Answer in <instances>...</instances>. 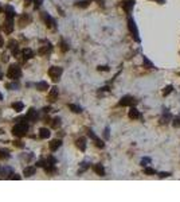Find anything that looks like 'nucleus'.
I'll return each instance as SVG.
<instances>
[{"label":"nucleus","mask_w":180,"mask_h":202,"mask_svg":"<svg viewBox=\"0 0 180 202\" xmlns=\"http://www.w3.org/2000/svg\"><path fill=\"white\" fill-rule=\"evenodd\" d=\"M149 163H150V159H149V158H142V159H141V164H142V166L147 167Z\"/></svg>","instance_id":"obj_26"},{"label":"nucleus","mask_w":180,"mask_h":202,"mask_svg":"<svg viewBox=\"0 0 180 202\" xmlns=\"http://www.w3.org/2000/svg\"><path fill=\"white\" fill-rule=\"evenodd\" d=\"M43 19H44V22H46V24H47L48 27H55V20H54L53 18H51L50 15H48L47 12H43Z\"/></svg>","instance_id":"obj_6"},{"label":"nucleus","mask_w":180,"mask_h":202,"mask_svg":"<svg viewBox=\"0 0 180 202\" xmlns=\"http://www.w3.org/2000/svg\"><path fill=\"white\" fill-rule=\"evenodd\" d=\"M58 88L56 86H54V88H51V90H50V93H48V100H50L51 102H54L56 100V97H58Z\"/></svg>","instance_id":"obj_8"},{"label":"nucleus","mask_w":180,"mask_h":202,"mask_svg":"<svg viewBox=\"0 0 180 202\" xmlns=\"http://www.w3.org/2000/svg\"><path fill=\"white\" fill-rule=\"evenodd\" d=\"M8 88H10V89H16L18 86H16V85H13V83H11V85H8Z\"/></svg>","instance_id":"obj_40"},{"label":"nucleus","mask_w":180,"mask_h":202,"mask_svg":"<svg viewBox=\"0 0 180 202\" xmlns=\"http://www.w3.org/2000/svg\"><path fill=\"white\" fill-rule=\"evenodd\" d=\"M128 27H129V31L132 32V35H133V38L137 40V42H140V37H139V30H137V26L136 23H134V20L132 18L128 19Z\"/></svg>","instance_id":"obj_3"},{"label":"nucleus","mask_w":180,"mask_h":202,"mask_svg":"<svg viewBox=\"0 0 180 202\" xmlns=\"http://www.w3.org/2000/svg\"><path fill=\"white\" fill-rule=\"evenodd\" d=\"M173 127H180V117L173 119Z\"/></svg>","instance_id":"obj_31"},{"label":"nucleus","mask_w":180,"mask_h":202,"mask_svg":"<svg viewBox=\"0 0 180 202\" xmlns=\"http://www.w3.org/2000/svg\"><path fill=\"white\" fill-rule=\"evenodd\" d=\"M0 11H1V7H0Z\"/></svg>","instance_id":"obj_46"},{"label":"nucleus","mask_w":180,"mask_h":202,"mask_svg":"<svg viewBox=\"0 0 180 202\" xmlns=\"http://www.w3.org/2000/svg\"><path fill=\"white\" fill-rule=\"evenodd\" d=\"M0 100H3V96H1V94H0Z\"/></svg>","instance_id":"obj_45"},{"label":"nucleus","mask_w":180,"mask_h":202,"mask_svg":"<svg viewBox=\"0 0 180 202\" xmlns=\"http://www.w3.org/2000/svg\"><path fill=\"white\" fill-rule=\"evenodd\" d=\"M31 1H32V0H24V4L28 5V4H31Z\"/></svg>","instance_id":"obj_41"},{"label":"nucleus","mask_w":180,"mask_h":202,"mask_svg":"<svg viewBox=\"0 0 180 202\" xmlns=\"http://www.w3.org/2000/svg\"><path fill=\"white\" fill-rule=\"evenodd\" d=\"M87 133H89V136H90L91 139H93L94 142H96V145H97V147H99V148H104V142H102L101 139H98V137H97L96 135H94V132H93V131H89Z\"/></svg>","instance_id":"obj_7"},{"label":"nucleus","mask_w":180,"mask_h":202,"mask_svg":"<svg viewBox=\"0 0 180 202\" xmlns=\"http://www.w3.org/2000/svg\"><path fill=\"white\" fill-rule=\"evenodd\" d=\"M39 136L42 137V139H48V137H50V131H48L47 128H40L39 129Z\"/></svg>","instance_id":"obj_15"},{"label":"nucleus","mask_w":180,"mask_h":202,"mask_svg":"<svg viewBox=\"0 0 180 202\" xmlns=\"http://www.w3.org/2000/svg\"><path fill=\"white\" fill-rule=\"evenodd\" d=\"M53 121H54V123H53V127H54V128L59 127V124H61V119H59V117H55Z\"/></svg>","instance_id":"obj_27"},{"label":"nucleus","mask_w":180,"mask_h":202,"mask_svg":"<svg viewBox=\"0 0 180 202\" xmlns=\"http://www.w3.org/2000/svg\"><path fill=\"white\" fill-rule=\"evenodd\" d=\"M77 5H78V7H83V8H85V7H87V5H89V1H87V0H83V1L77 3Z\"/></svg>","instance_id":"obj_28"},{"label":"nucleus","mask_w":180,"mask_h":202,"mask_svg":"<svg viewBox=\"0 0 180 202\" xmlns=\"http://www.w3.org/2000/svg\"><path fill=\"white\" fill-rule=\"evenodd\" d=\"M43 110H44V112H50V110H51V108H44Z\"/></svg>","instance_id":"obj_42"},{"label":"nucleus","mask_w":180,"mask_h":202,"mask_svg":"<svg viewBox=\"0 0 180 202\" xmlns=\"http://www.w3.org/2000/svg\"><path fill=\"white\" fill-rule=\"evenodd\" d=\"M69 108H70V109H71V110H73V112H74V113H81V112H82V108H81L79 105H75V104H70V105H69Z\"/></svg>","instance_id":"obj_21"},{"label":"nucleus","mask_w":180,"mask_h":202,"mask_svg":"<svg viewBox=\"0 0 180 202\" xmlns=\"http://www.w3.org/2000/svg\"><path fill=\"white\" fill-rule=\"evenodd\" d=\"M155 1H159L160 4H163V3H164V0H155Z\"/></svg>","instance_id":"obj_43"},{"label":"nucleus","mask_w":180,"mask_h":202,"mask_svg":"<svg viewBox=\"0 0 180 202\" xmlns=\"http://www.w3.org/2000/svg\"><path fill=\"white\" fill-rule=\"evenodd\" d=\"M36 89H38V90H47V89H48V83L44 82V81H40V82L36 83Z\"/></svg>","instance_id":"obj_19"},{"label":"nucleus","mask_w":180,"mask_h":202,"mask_svg":"<svg viewBox=\"0 0 180 202\" xmlns=\"http://www.w3.org/2000/svg\"><path fill=\"white\" fill-rule=\"evenodd\" d=\"M105 139H109V128L105 129Z\"/></svg>","instance_id":"obj_37"},{"label":"nucleus","mask_w":180,"mask_h":202,"mask_svg":"<svg viewBox=\"0 0 180 202\" xmlns=\"http://www.w3.org/2000/svg\"><path fill=\"white\" fill-rule=\"evenodd\" d=\"M144 65L145 66H149V67H153V65H152V62L149 61L148 58H144Z\"/></svg>","instance_id":"obj_32"},{"label":"nucleus","mask_w":180,"mask_h":202,"mask_svg":"<svg viewBox=\"0 0 180 202\" xmlns=\"http://www.w3.org/2000/svg\"><path fill=\"white\" fill-rule=\"evenodd\" d=\"M8 178H10V179H20V177H19L18 174H11Z\"/></svg>","instance_id":"obj_34"},{"label":"nucleus","mask_w":180,"mask_h":202,"mask_svg":"<svg viewBox=\"0 0 180 202\" xmlns=\"http://www.w3.org/2000/svg\"><path fill=\"white\" fill-rule=\"evenodd\" d=\"M3 46H4V40H3L1 35H0V47H3Z\"/></svg>","instance_id":"obj_39"},{"label":"nucleus","mask_w":180,"mask_h":202,"mask_svg":"<svg viewBox=\"0 0 180 202\" xmlns=\"http://www.w3.org/2000/svg\"><path fill=\"white\" fill-rule=\"evenodd\" d=\"M26 119L27 120H35L36 119V110L34 109V108H30V110L27 112V116H26Z\"/></svg>","instance_id":"obj_12"},{"label":"nucleus","mask_w":180,"mask_h":202,"mask_svg":"<svg viewBox=\"0 0 180 202\" xmlns=\"http://www.w3.org/2000/svg\"><path fill=\"white\" fill-rule=\"evenodd\" d=\"M62 145V140H59V139H54V140H51L50 142V150L51 151H56L59 147Z\"/></svg>","instance_id":"obj_9"},{"label":"nucleus","mask_w":180,"mask_h":202,"mask_svg":"<svg viewBox=\"0 0 180 202\" xmlns=\"http://www.w3.org/2000/svg\"><path fill=\"white\" fill-rule=\"evenodd\" d=\"M42 3H43V0H34V7L39 8L40 5H42Z\"/></svg>","instance_id":"obj_29"},{"label":"nucleus","mask_w":180,"mask_h":202,"mask_svg":"<svg viewBox=\"0 0 180 202\" xmlns=\"http://www.w3.org/2000/svg\"><path fill=\"white\" fill-rule=\"evenodd\" d=\"M12 30H13V20L7 18V22H5V31L10 34V32H12Z\"/></svg>","instance_id":"obj_14"},{"label":"nucleus","mask_w":180,"mask_h":202,"mask_svg":"<svg viewBox=\"0 0 180 202\" xmlns=\"http://www.w3.org/2000/svg\"><path fill=\"white\" fill-rule=\"evenodd\" d=\"M133 104H136V100L130 96L122 97V98L120 100V102H118V105H121V107H128V105H133Z\"/></svg>","instance_id":"obj_5"},{"label":"nucleus","mask_w":180,"mask_h":202,"mask_svg":"<svg viewBox=\"0 0 180 202\" xmlns=\"http://www.w3.org/2000/svg\"><path fill=\"white\" fill-rule=\"evenodd\" d=\"M77 147L79 148L81 151H85L86 150V139L85 137H79L77 140Z\"/></svg>","instance_id":"obj_11"},{"label":"nucleus","mask_w":180,"mask_h":202,"mask_svg":"<svg viewBox=\"0 0 180 202\" xmlns=\"http://www.w3.org/2000/svg\"><path fill=\"white\" fill-rule=\"evenodd\" d=\"M144 172H145V174H147V175H155L156 174V170L155 168H152V167H145V170H144Z\"/></svg>","instance_id":"obj_23"},{"label":"nucleus","mask_w":180,"mask_h":202,"mask_svg":"<svg viewBox=\"0 0 180 202\" xmlns=\"http://www.w3.org/2000/svg\"><path fill=\"white\" fill-rule=\"evenodd\" d=\"M50 50H51V46L47 45V46H44V47L40 48V50H39V54H46L47 51H50Z\"/></svg>","instance_id":"obj_24"},{"label":"nucleus","mask_w":180,"mask_h":202,"mask_svg":"<svg viewBox=\"0 0 180 202\" xmlns=\"http://www.w3.org/2000/svg\"><path fill=\"white\" fill-rule=\"evenodd\" d=\"M1 78H3V75H1V73H0V80H1Z\"/></svg>","instance_id":"obj_44"},{"label":"nucleus","mask_w":180,"mask_h":202,"mask_svg":"<svg viewBox=\"0 0 180 202\" xmlns=\"http://www.w3.org/2000/svg\"><path fill=\"white\" fill-rule=\"evenodd\" d=\"M172 89H173V88H172V86L171 85H169V86H167V88H165V90H164V96H167V94H169V93H171V92H172Z\"/></svg>","instance_id":"obj_30"},{"label":"nucleus","mask_w":180,"mask_h":202,"mask_svg":"<svg viewBox=\"0 0 180 202\" xmlns=\"http://www.w3.org/2000/svg\"><path fill=\"white\" fill-rule=\"evenodd\" d=\"M8 152L7 151H3V150H0V159H7L8 158Z\"/></svg>","instance_id":"obj_25"},{"label":"nucleus","mask_w":180,"mask_h":202,"mask_svg":"<svg viewBox=\"0 0 180 202\" xmlns=\"http://www.w3.org/2000/svg\"><path fill=\"white\" fill-rule=\"evenodd\" d=\"M35 171H36V168L35 167H26L23 171V174L26 175V177H31V175L35 174Z\"/></svg>","instance_id":"obj_17"},{"label":"nucleus","mask_w":180,"mask_h":202,"mask_svg":"<svg viewBox=\"0 0 180 202\" xmlns=\"http://www.w3.org/2000/svg\"><path fill=\"white\" fill-rule=\"evenodd\" d=\"M5 15H7L8 19H12L13 16H15V11H13V8L11 7V5H7V7H5Z\"/></svg>","instance_id":"obj_16"},{"label":"nucleus","mask_w":180,"mask_h":202,"mask_svg":"<svg viewBox=\"0 0 180 202\" xmlns=\"http://www.w3.org/2000/svg\"><path fill=\"white\" fill-rule=\"evenodd\" d=\"M48 75L53 78V81H58L59 77L62 75V67H58V66H51L48 69Z\"/></svg>","instance_id":"obj_4"},{"label":"nucleus","mask_w":180,"mask_h":202,"mask_svg":"<svg viewBox=\"0 0 180 202\" xmlns=\"http://www.w3.org/2000/svg\"><path fill=\"white\" fill-rule=\"evenodd\" d=\"M34 57V53H32V50H30V48H26V50H23V58L24 59H30Z\"/></svg>","instance_id":"obj_20"},{"label":"nucleus","mask_w":180,"mask_h":202,"mask_svg":"<svg viewBox=\"0 0 180 202\" xmlns=\"http://www.w3.org/2000/svg\"><path fill=\"white\" fill-rule=\"evenodd\" d=\"M12 108L16 110V112H20V110L23 109V104H21V102H13Z\"/></svg>","instance_id":"obj_22"},{"label":"nucleus","mask_w":180,"mask_h":202,"mask_svg":"<svg viewBox=\"0 0 180 202\" xmlns=\"http://www.w3.org/2000/svg\"><path fill=\"white\" fill-rule=\"evenodd\" d=\"M27 131H28V125H27V124H23V123L16 124V125L12 128V133L18 137L24 136V135L27 133Z\"/></svg>","instance_id":"obj_1"},{"label":"nucleus","mask_w":180,"mask_h":202,"mask_svg":"<svg viewBox=\"0 0 180 202\" xmlns=\"http://www.w3.org/2000/svg\"><path fill=\"white\" fill-rule=\"evenodd\" d=\"M13 144H15V145H16V147H20V148H21V147H23V144H21V143H20V142H15V143H13Z\"/></svg>","instance_id":"obj_38"},{"label":"nucleus","mask_w":180,"mask_h":202,"mask_svg":"<svg viewBox=\"0 0 180 202\" xmlns=\"http://www.w3.org/2000/svg\"><path fill=\"white\" fill-rule=\"evenodd\" d=\"M21 72H20V67L18 66V65H11L10 67H8V72H7V77L11 78V80H18L19 77H20Z\"/></svg>","instance_id":"obj_2"},{"label":"nucleus","mask_w":180,"mask_h":202,"mask_svg":"<svg viewBox=\"0 0 180 202\" xmlns=\"http://www.w3.org/2000/svg\"><path fill=\"white\" fill-rule=\"evenodd\" d=\"M169 175H171L169 172H161V174H160V178H167V177H169Z\"/></svg>","instance_id":"obj_36"},{"label":"nucleus","mask_w":180,"mask_h":202,"mask_svg":"<svg viewBox=\"0 0 180 202\" xmlns=\"http://www.w3.org/2000/svg\"><path fill=\"white\" fill-rule=\"evenodd\" d=\"M93 170L96 171V174L101 175V177H104V175H105V168H104V166H102V164H94Z\"/></svg>","instance_id":"obj_10"},{"label":"nucleus","mask_w":180,"mask_h":202,"mask_svg":"<svg viewBox=\"0 0 180 202\" xmlns=\"http://www.w3.org/2000/svg\"><path fill=\"white\" fill-rule=\"evenodd\" d=\"M8 47H11V48H13V50H15V48H16V42H15V40H10V46H8Z\"/></svg>","instance_id":"obj_33"},{"label":"nucleus","mask_w":180,"mask_h":202,"mask_svg":"<svg viewBox=\"0 0 180 202\" xmlns=\"http://www.w3.org/2000/svg\"><path fill=\"white\" fill-rule=\"evenodd\" d=\"M133 5H134V1L133 0H128V1H125L124 3V10L126 11V12H130L132 11V8H133Z\"/></svg>","instance_id":"obj_13"},{"label":"nucleus","mask_w":180,"mask_h":202,"mask_svg":"<svg viewBox=\"0 0 180 202\" xmlns=\"http://www.w3.org/2000/svg\"><path fill=\"white\" fill-rule=\"evenodd\" d=\"M129 117L130 119H139L140 112L136 109V108H130V110H129Z\"/></svg>","instance_id":"obj_18"},{"label":"nucleus","mask_w":180,"mask_h":202,"mask_svg":"<svg viewBox=\"0 0 180 202\" xmlns=\"http://www.w3.org/2000/svg\"><path fill=\"white\" fill-rule=\"evenodd\" d=\"M98 70H99V72H101V70H104V72H107V70H109V67H107V66H98Z\"/></svg>","instance_id":"obj_35"}]
</instances>
